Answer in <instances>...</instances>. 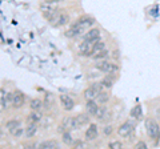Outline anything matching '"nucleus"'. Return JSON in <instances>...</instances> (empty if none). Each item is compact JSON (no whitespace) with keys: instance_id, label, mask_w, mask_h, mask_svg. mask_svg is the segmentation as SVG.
I'll use <instances>...</instances> for the list:
<instances>
[{"instance_id":"obj_1","label":"nucleus","mask_w":160,"mask_h":149,"mask_svg":"<svg viewBox=\"0 0 160 149\" xmlns=\"http://www.w3.org/2000/svg\"><path fill=\"white\" fill-rule=\"evenodd\" d=\"M93 24H95V19L92 16H83V17H80L75 24H72L71 28L66 32V36H68V37L78 36V35L83 33V31H86L87 28L93 26Z\"/></svg>"},{"instance_id":"obj_2","label":"nucleus","mask_w":160,"mask_h":149,"mask_svg":"<svg viewBox=\"0 0 160 149\" xmlns=\"http://www.w3.org/2000/svg\"><path fill=\"white\" fill-rule=\"evenodd\" d=\"M146 131H147L148 137L156 144L159 141V137H160V128L158 125V123L155 120H152V118H147L146 120Z\"/></svg>"},{"instance_id":"obj_3","label":"nucleus","mask_w":160,"mask_h":149,"mask_svg":"<svg viewBox=\"0 0 160 149\" xmlns=\"http://www.w3.org/2000/svg\"><path fill=\"white\" fill-rule=\"evenodd\" d=\"M95 65H96V68L99 69V71H102L104 73H116L119 71V65H116L115 63L107 61V60L98 61Z\"/></svg>"},{"instance_id":"obj_4","label":"nucleus","mask_w":160,"mask_h":149,"mask_svg":"<svg viewBox=\"0 0 160 149\" xmlns=\"http://www.w3.org/2000/svg\"><path fill=\"white\" fill-rule=\"evenodd\" d=\"M99 39H95V40H84L79 47V53L83 55V56H91L92 53V49H93V46Z\"/></svg>"},{"instance_id":"obj_5","label":"nucleus","mask_w":160,"mask_h":149,"mask_svg":"<svg viewBox=\"0 0 160 149\" xmlns=\"http://www.w3.org/2000/svg\"><path fill=\"white\" fill-rule=\"evenodd\" d=\"M69 22V16L66 12H59L52 20H49V24H52L53 27H62L64 24H67Z\"/></svg>"},{"instance_id":"obj_6","label":"nucleus","mask_w":160,"mask_h":149,"mask_svg":"<svg viewBox=\"0 0 160 149\" xmlns=\"http://www.w3.org/2000/svg\"><path fill=\"white\" fill-rule=\"evenodd\" d=\"M133 129H135L133 124L129 123V121H127V123H124V124H122V125L119 127L118 133H119L120 137H127V136H129V135H131V133L133 132Z\"/></svg>"},{"instance_id":"obj_7","label":"nucleus","mask_w":160,"mask_h":149,"mask_svg":"<svg viewBox=\"0 0 160 149\" xmlns=\"http://www.w3.org/2000/svg\"><path fill=\"white\" fill-rule=\"evenodd\" d=\"M11 103L15 108H20L24 104V95L22 92H13L11 96Z\"/></svg>"},{"instance_id":"obj_8","label":"nucleus","mask_w":160,"mask_h":149,"mask_svg":"<svg viewBox=\"0 0 160 149\" xmlns=\"http://www.w3.org/2000/svg\"><path fill=\"white\" fill-rule=\"evenodd\" d=\"M62 125L64 127L66 131H72V129H76L78 128L76 120H75V117H71V116H66V117H64Z\"/></svg>"},{"instance_id":"obj_9","label":"nucleus","mask_w":160,"mask_h":149,"mask_svg":"<svg viewBox=\"0 0 160 149\" xmlns=\"http://www.w3.org/2000/svg\"><path fill=\"white\" fill-rule=\"evenodd\" d=\"M99 136V132H98V125L96 124H91V127H89L87 131H86V140L87 141H92L95 140Z\"/></svg>"},{"instance_id":"obj_10","label":"nucleus","mask_w":160,"mask_h":149,"mask_svg":"<svg viewBox=\"0 0 160 149\" xmlns=\"http://www.w3.org/2000/svg\"><path fill=\"white\" fill-rule=\"evenodd\" d=\"M59 99H60V103H62V105H63L64 109H67V111H71V109L73 108L75 103H73V100L69 96H67V95H60Z\"/></svg>"},{"instance_id":"obj_11","label":"nucleus","mask_w":160,"mask_h":149,"mask_svg":"<svg viewBox=\"0 0 160 149\" xmlns=\"http://www.w3.org/2000/svg\"><path fill=\"white\" fill-rule=\"evenodd\" d=\"M36 132H38L36 123H29L28 127L26 128V131H24V135H26L27 138H31V137H33L35 135H36Z\"/></svg>"},{"instance_id":"obj_12","label":"nucleus","mask_w":160,"mask_h":149,"mask_svg":"<svg viewBox=\"0 0 160 149\" xmlns=\"http://www.w3.org/2000/svg\"><path fill=\"white\" fill-rule=\"evenodd\" d=\"M98 103L95 100H87V105H86V109H87V113L89 116H95V113L98 111Z\"/></svg>"},{"instance_id":"obj_13","label":"nucleus","mask_w":160,"mask_h":149,"mask_svg":"<svg viewBox=\"0 0 160 149\" xmlns=\"http://www.w3.org/2000/svg\"><path fill=\"white\" fill-rule=\"evenodd\" d=\"M75 120H76V125H78V128L79 127H83V125H86V124H88V121H89V115L87 113H82V115H78L76 117H75Z\"/></svg>"},{"instance_id":"obj_14","label":"nucleus","mask_w":160,"mask_h":149,"mask_svg":"<svg viewBox=\"0 0 160 149\" xmlns=\"http://www.w3.org/2000/svg\"><path fill=\"white\" fill-rule=\"evenodd\" d=\"M95 39H100V31L98 28H92L84 36V40H95Z\"/></svg>"},{"instance_id":"obj_15","label":"nucleus","mask_w":160,"mask_h":149,"mask_svg":"<svg viewBox=\"0 0 160 149\" xmlns=\"http://www.w3.org/2000/svg\"><path fill=\"white\" fill-rule=\"evenodd\" d=\"M98 95L99 93L95 91L92 87H89V88H87L86 91H84V97H86L87 100H95V99L98 97Z\"/></svg>"},{"instance_id":"obj_16","label":"nucleus","mask_w":160,"mask_h":149,"mask_svg":"<svg viewBox=\"0 0 160 149\" xmlns=\"http://www.w3.org/2000/svg\"><path fill=\"white\" fill-rule=\"evenodd\" d=\"M103 49H106V44H104V43H103V41L99 39V40H98L96 43H95V46H93L92 53H91V57H92V56H95V55H96V53H99L100 51H103Z\"/></svg>"},{"instance_id":"obj_17","label":"nucleus","mask_w":160,"mask_h":149,"mask_svg":"<svg viewBox=\"0 0 160 149\" xmlns=\"http://www.w3.org/2000/svg\"><path fill=\"white\" fill-rule=\"evenodd\" d=\"M58 142L56 141H53V140H49V141H44L42 142L39 145L40 149H55V148H58Z\"/></svg>"},{"instance_id":"obj_18","label":"nucleus","mask_w":160,"mask_h":149,"mask_svg":"<svg viewBox=\"0 0 160 149\" xmlns=\"http://www.w3.org/2000/svg\"><path fill=\"white\" fill-rule=\"evenodd\" d=\"M40 118H42V115H40L38 111H33L32 113H29L27 121H28V123H36V124H38V123L40 121Z\"/></svg>"},{"instance_id":"obj_19","label":"nucleus","mask_w":160,"mask_h":149,"mask_svg":"<svg viewBox=\"0 0 160 149\" xmlns=\"http://www.w3.org/2000/svg\"><path fill=\"white\" fill-rule=\"evenodd\" d=\"M131 116L133 117V118H140L143 116V112H142V105H135L133 108H132V111H131Z\"/></svg>"},{"instance_id":"obj_20","label":"nucleus","mask_w":160,"mask_h":149,"mask_svg":"<svg viewBox=\"0 0 160 149\" xmlns=\"http://www.w3.org/2000/svg\"><path fill=\"white\" fill-rule=\"evenodd\" d=\"M29 107H31L32 111H39V109H42V107H43V101L40 100V99H33V100H31Z\"/></svg>"},{"instance_id":"obj_21","label":"nucleus","mask_w":160,"mask_h":149,"mask_svg":"<svg viewBox=\"0 0 160 149\" xmlns=\"http://www.w3.org/2000/svg\"><path fill=\"white\" fill-rule=\"evenodd\" d=\"M63 142L66 145H73V138L71 136V131H67L63 133Z\"/></svg>"},{"instance_id":"obj_22","label":"nucleus","mask_w":160,"mask_h":149,"mask_svg":"<svg viewBox=\"0 0 160 149\" xmlns=\"http://www.w3.org/2000/svg\"><path fill=\"white\" fill-rule=\"evenodd\" d=\"M96 100H98V103L99 104H104V103H107L108 100H109V95L107 92H100L99 95H98V97H96Z\"/></svg>"},{"instance_id":"obj_23","label":"nucleus","mask_w":160,"mask_h":149,"mask_svg":"<svg viewBox=\"0 0 160 149\" xmlns=\"http://www.w3.org/2000/svg\"><path fill=\"white\" fill-rule=\"evenodd\" d=\"M103 84V87L104 88H111L113 85V80H112V77L111 76H107V77H104L102 81H100Z\"/></svg>"},{"instance_id":"obj_24","label":"nucleus","mask_w":160,"mask_h":149,"mask_svg":"<svg viewBox=\"0 0 160 149\" xmlns=\"http://www.w3.org/2000/svg\"><path fill=\"white\" fill-rule=\"evenodd\" d=\"M18 127H20V121H18V120H9L6 124V128L8 129V131H12V129L18 128Z\"/></svg>"},{"instance_id":"obj_25","label":"nucleus","mask_w":160,"mask_h":149,"mask_svg":"<svg viewBox=\"0 0 160 149\" xmlns=\"http://www.w3.org/2000/svg\"><path fill=\"white\" fill-rule=\"evenodd\" d=\"M107 56H108V51L107 49H103V51H100L99 53L95 55V56H92V59H96V60H100V59H102L103 60V59H106Z\"/></svg>"},{"instance_id":"obj_26","label":"nucleus","mask_w":160,"mask_h":149,"mask_svg":"<svg viewBox=\"0 0 160 149\" xmlns=\"http://www.w3.org/2000/svg\"><path fill=\"white\" fill-rule=\"evenodd\" d=\"M11 132V135L13 136V137H20L24 133V131L22 129V127H18V128H15V129H12V131H9Z\"/></svg>"},{"instance_id":"obj_27","label":"nucleus","mask_w":160,"mask_h":149,"mask_svg":"<svg viewBox=\"0 0 160 149\" xmlns=\"http://www.w3.org/2000/svg\"><path fill=\"white\" fill-rule=\"evenodd\" d=\"M91 87H92V88H93V89H95V91H96L98 93H100V92H102V91H103V88H104L102 83H93Z\"/></svg>"},{"instance_id":"obj_28","label":"nucleus","mask_w":160,"mask_h":149,"mask_svg":"<svg viewBox=\"0 0 160 149\" xmlns=\"http://www.w3.org/2000/svg\"><path fill=\"white\" fill-rule=\"evenodd\" d=\"M109 148H112V149H120V148H123V144L120 142V141H112L111 144H109Z\"/></svg>"},{"instance_id":"obj_29","label":"nucleus","mask_w":160,"mask_h":149,"mask_svg":"<svg viewBox=\"0 0 160 149\" xmlns=\"http://www.w3.org/2000/svg\"><path fill=\"white\" fill-rule=\"evenodd\" d=\"M112 132H113V127L112 125H107L106 128H104V135L106 136H109Z\"/></svg>"},{"instance_id":"obj_30","label":"nucleus","mask_w":160,"mask_h":149,"mask_svg":"<svg viewBox=\"0 0 160 149\" xmlns=\"http://www.w3.org/2000/svg\"><path fill=\"white\" fill-rule=\"evenodd\" d=\"M135 148H136V149H146L147 148V144L144 142V141H139L136 145H135Z\"/></svg>"},{"instance_id":"obj_31","label":"nucleus","mask_w":160,"mask_h":149,"mask_svg":"<svg viewBox=\"0 0 160 149\" xmlns=\"http://www.w3.org/2000/svg\"><path fill=\"white\" fill-rule=\"evenodd\" d=\"M73 145H75V148H84V142L78 141V142H73Z\"/></svg>"},{"instance_id":"obj_32","label":"nucleus","mask_w":160,"mask_h":149,"mask_svg":"<svg viewBox=\"0 0 160 149\" xmlns=\"http://www.w3.org/2000/svg\"><path fill=\"white\" fill-rule=\"evenodd\" d=\"M44 2H49V3H56V2H62V0H44Z\"/></svg>"},{"instance_id":"obj_33","label":"nucleus","mask_w":160,"mask_h":149,"mask_svg":"<svg viewBox=\"0 0 160 149\" xmlns=\"http://www.w3.org/2000/svg\"><path fill=\"white\" fill-rule=\"evenodd\" d=\"M0 138H2V133H0Z\"/></svg>"}]
</instances>
